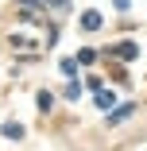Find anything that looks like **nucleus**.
Returning a JSON list of instances; mask_svg holds the SVG:
<instances>
[{"label": "nucleus", "instance_id": "1", "mask_svg": "<svg viewBox=\"0 0 147 151\" xmlns=\"http://www.w3.org/2000/svg\"><path fill=\"white\" fill-rule=\"evenodd\" d=\"M116 54L128 62V58H139V47H136V43H120V47H116Z\"/></svg>", "mask_w": 147, "mask_h": 151}, {"label": "nucleus", "instance_id": "3", "mask_svg": "<svg viewBox=\"0 0 147 151\" xmlns=\"http://www.w3.org/2000/svg\"><path fill=\"white\" fill-rule=\"evenodd\" d=\"M132 112H136V105H120V109H116V112H112L108 120H112V124H120V120H128Z\"/></svg>", "mask_w": 147, "mask_h": 151}, {"label": "nucleus", "instance_id": "5", "mask_svg": "<svg viewBox=\"0 0 147 151\" xmlns=\"http://www.w3.org/2000/svg\"><path fill=\"white\" fill-rule=\"evenodd\" d=\"M4 136H12V139H19V136H23V128H19V124H4Z\"/></svg>", "mask_w": 147, "mask_h": 151}, {"label": "nucleus", "instance_id": "2", "mask_svg": "<svg viewBox=\"0 0 147 151\" xmlns=\"http://www.w3.org/2000/svg\"><path fill=\"white\" fill-rule=\"evenodd\" d=\"M81 27H85V31H97V27H101V16L97 12H85L81 16Z\"/></svg>", "mask_w": 147, "mask_h": 151}, {"label": "nucleus", "instance_id": "4", "mask_svg": "<svg viewBox=\"0 0 147 151\" xmlns=\"http://www.w3.org/2000/svg\"><path fill=\"white\" fill-rule=\"evenodd\" d=\"M112 101H116V97H112V89H108V93H97V105H101V109H108Z\"/></svg>", "mask_w": 147, "mask_h": 151}]
</instances>
